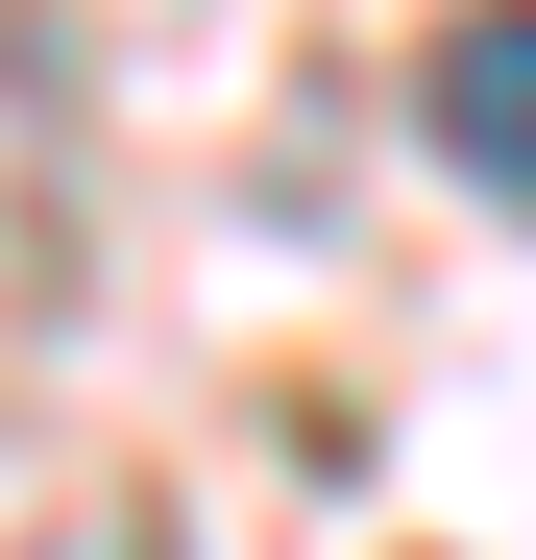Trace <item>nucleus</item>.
<instances>
[{"instance_id":"f03ea898","label":"nucleus","mask_w":536,"mask_h":560,"mask_svg":"<svg viewBox=\"0 0 536 560\" xmlns=\"http://www.w3.org/2000/svg\"><path fill=\"white\" fill-rule=\"evenodd\" d=\"M25 560H171V512H73V536H25Z\"/></svg>"},{"instance_id":"f257e3e1","label":"nucleus","mask_w":536,"mask_h":560,"mask_svg":"<svg viewBox=\"0 0 536 560\" xmlns=\"http://www.w3.org/2000/svg\"><path fill=\"white\" fill-rule=\"evenodd\" d=\"M415 122H439V171H464V196L536 220V0H488V25L415 49Z\"/></svg>"}]
</instances>
